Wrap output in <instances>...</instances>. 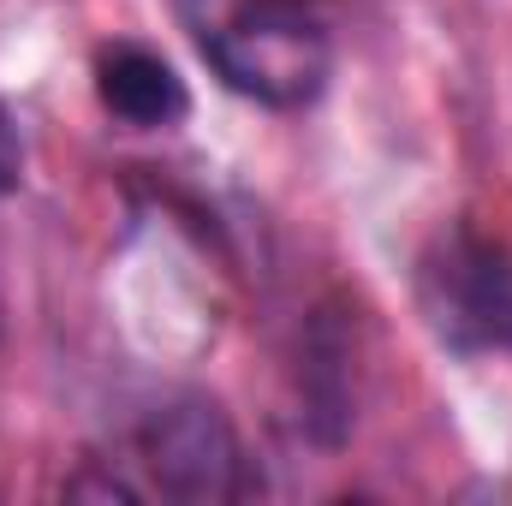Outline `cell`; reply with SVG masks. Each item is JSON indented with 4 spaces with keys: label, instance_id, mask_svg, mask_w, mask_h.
<instances>
[{
    "label": "cell",
    "instance_id": "6da1fadb",
    "mask_svg": "<svg viewBox=\"0 0 512 506\" xmlns=\"http://www.w3.org/2000/svg\"><path fill=\"white\" fill-rule=\"evenodd\" d=\"M203 54L221 66L233 90L274 108H298L328 78V42L292 0H256L227 30L203 36Z\"/></svg>",
    "mask_w": 512,
    "mask_h": 506
},
{
    "label": "cell",
    "instance_id": "7a4b0ae2",
    "mask_svg": "<svg viewBox=\"0 0 512 506\" xmlns=\"http://www.w3.org/2000/svg\"><path fill=\"white\" fill-rule=\"evenodd\" d=\"M417 298L429 328L453 352L512 346V262L477 233H447L417 268Z\"/></svg>",
    "mask_w": 512,
    "mask_h": 506
},
{
    "label": "cell",
    "instance_id": "3957f363",
    "mask_svg": "<svg viewBox=\"0 0 512 506\" xmlns=\"http://www.w3.org/2000/svg\"><path fill=\"white\" fill-rule=\"evenodd\" d=\"M143 465L173 501H227L239 489V441L209 399H179L143 423Z\"/></svg>",
    "mask_w": 512,
    "mask_h": 506
},
{
    "label": "cell",
    "instance_id": "277c9868",
    "mask_svg": "<svg viewBox=\"0 0 512 506\" xmlns=\"http://www.w3.org/2000/svg\"><path fill=\"white\" fill-rule=\"evenodd\" d=\"M96 90H102L108 114H120L126 126H173L185 114L179 72L149 48H108L96 60Z\"/></svg>",
    "mask_w": 512,
    "mask_h": 506
},
{
    "label": "cell",
    "instance_id": "5b68a950",
    "mask_svg": "<svg viewBox=\"0 0 512 506\" xmlns=\"http://www.w3.org/2000/svg\"><path fill=\"white\" fill-rule=\"evenodd\" d=\"M18 167H24V149H18V126H12V114L0 108V191H12V185H18Z\"/></svg>",
    "mask_w": 512,
    "mask_h": 506
}]
</instances>
